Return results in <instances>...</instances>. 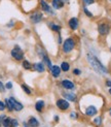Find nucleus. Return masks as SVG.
<instances>
[{"mask_svg": "<svg viewBox=\"0 0 111 127\" xmlns=\"http://www.w3.org/2000/svg\"><path fill=\"white\" fill-rule=\"evenodd\" d=\"M85 114L88 116H94V115H96V114H97V109L95 106H92V105L89 106L88 109L85 110Z\"/></svg>", "mask_w": 111, "mask_h": 127, "instance_id": "obj_13", "label": "nucleus"}, {"mask_svg": "<svg viewBox=\"0 0 111 127\" xmlns=\"http://www.w3.org/2000/svg\"><path fill=\"white\" fill-rule=\"evenodd\" d=\"M27 125H29V126H38L39 122H38V120H37L35 117H31L29 119V122L27 123Z\"/></svg>", "mask_w": 111, "mask_h": 127, "instance_id": "obj_16", "label": "nucleus"}, {"mask_svg": "<svg viewBox=\"0 0 111 127\" xmlns=\"http://www.w3.org/2000/svg\"><path fill=\"white\" fill-rule=\"evenodd\" d=\"M64 6V0H53V7L55 9H60Z\"/></svg>", "mask_w": 111, "mask_h": 127, "instance_id": "obj_9", "label": "nucleus"}, {"mask_svg": "<svg viewBox=\"0 0 111 127\" xmlns=\"http://www.w3.org/2000/svg\"><path fill=\"white\" fill-rule=\"evenodd\" d=\"M23 67L25 69H31V64H30V62L28 60H25L23 62Z\"/></svg>", "mask_w": 111, "mask_h": 127, "instance_id": "obj_20", "label": "nucleus"}, {"mask_svg": "<svg viewBox=\"0 0 111 127\" xmlns=\"http://www.w3.org/2000/svg\"><path fill=\"white\" fill-rule=\"evenodd\" d=\"M94 123L95 124H101V118H96L95 120H94Z\"/></svg>", "mask_w": 111, "mask_h": 127, "instance_id": "obj_31", "label": "nucleus"}, {"mask_svg": "<svg viewBox=\"0 0 111 127\" xmlns=\"http://www.w3.org/2000/svg\"><path fill=\"white\" fill-rule=\"evenodd\" d=\"M11 119H12V118H9V117H5V119L3 120L2 126H5V127L11 126Z\"/></svg>", "mask_w": 111, "mask_h": 127, "instance_id": "obj_17", "label": "nucleus"}, {"mask_svg": "<svg viewBox=\"0 0 111 127\" xmlns=\"http://www.w3.org/2000/svg\"><path fill=\"white\" fill-rule=\"evenodd\" d=\"M11 126H18V122L17 119H11Z\"/></svg>", "mask_w": 111, "mask_h": 127, "instance_id": "obj_26", "label": "nucleus"}, {"mask_svg": "<svg viewBox=\"0 0 111 127\" xmlns=\"http://www.w3.org/2000/svg\"><path fill=\"white\" fill-rule=\"evenodd\" d=\"M57 106L59 107L60 110L65 111V110H67L68 107H69V103H68V101H66L64 99H59L57 101Z\"/></svg>", "mask_w": 111, "mask_h": 127, "instance_id": "obj_6", "label": "nucleus"}, {"mask_svg": "<svg viewBox=\"0 0 111 127\" xmlns=\"http://www.w3.org/2000/svg\"><path fill=\"white\" fill-rule=\"evenodd\" d=\"M30 19H31V21H32L33 23L37 24V23H39V22L41 21V19H42V14H41V12H39V11H36V12H34V14L31 15Z\"/></svg>", "mask_w": 111, "mask_h": 127, "instance_id": "obj_5", "label": "nucleus"}, {"mask_svg": "<svg viewBox=\"0 0 111 127\" xmlns=\"http://www.w3.org/2000/svg\"><path fill=\"white\" fill-rule=\"evenodd\" d=\"M109 113H110V116H111V110H110V111H109Z\"/></svg>", "mask_w": 111, "mask_h": 127, "instance_id": "obj_36", "label": "nucleus"}, {"mask_svg": "<svg viewBox=\"0 0 111 127\" xmlns=\"http://www.w3.org/2000/svg\"><path fill=\"white\" fill-rule=\"evenodd\" d=\"M110 51H111V48H110Z\"/></svg>", "mask_w": 111, "mask_h": 127, "instance_id": "obj_38", "label": "nucleus"}, {"mask_svg": "<svg viewBox=\"0 0 111 127\" xmlns=\"http://www.w3.org/2000/svg\"><path fill=\"white\" fill-rule=\"evenodd\" d=\"M43 61H44V62L46 63V65H47L49 68H52V66H53V65H52V62H51V60H49L46 56L43 57Z\"/></svg>", "mask_w": 111, "mask_h": 127, "instance_id": "obj_21", "label": "nucleus"}, {"mask_svg": "<svg viewBox=\"0 0 111 127\" xmlns=\"http://www.w3.org/2000/svg\"><path fill=\"white\" fill-rule=\"evenodd\" d=\"M33 67H34L35 71H38V72H43L44 71V65H43V63H41V62L35 63Z\"/></svg>", "mask_w": 111, "mask_h": 127, "instance_id": "obj_11", "label": "nucleus"}, {"mask_svg": "<svg viewBox=\"0 0 111 127\" xmlns=\"http://www.w3.org/2000/svg\"><path fill=\"white\" fill-rule=\"evenodd\" d=\"M5 88H6V89H11V88H12V83H11V82H8V83H6Z\"/></svg>", "mask_w": 111, "mask_h": 127, "instance_id": "obj_29", "label": "nucleus"}, {"mask_svg": "<svg viewBox=\"0 0 111 127\" xmlns=\"http://www.w3.org/2000/svg\"><path fill=\"white\" fill-rule=\"evenodd\" d=\"M5 89H6V88H5V86L3 85V83H2V82H0V92L3 93V92L5 91Z\"/></svg>", "mask_w": 111, "mask_h": 127, "instance_id": "obj_28", "label": "nucleus"}, {"mask_svg": "<svg viewBox=\"0 0 111 127\" xmlns=\"http://www.w3.org/2000/svg\"><path fill=\"white\" fill-rule=\"evenodd\" d=\"M65 96L67 99H69L71 101H74L75 100V95L74 94H71V93H65Z\"/></svg>", "mask_w": 111, "mask_h": 127, "instance_id": "obj_19", "label": "nucleus"}, {"mask_svg": "<svg viewBox=\"0 0 111 127\" xmlns=\"http://www.w3.org/2000/svg\"><path fill=\"white\" fill-rule=\"evenodd\" d=\"M8 100H9V102H10V104L12 106V110H14V111L20 112V111H22L24 109V105L21 102H18V100H16V98L10 97V98H8Z\"/></svg>", "mask_w": 111, "mask_h": 127, "instance_id": "obj_4", "label": "nucleus"}, {"mask_svg": "<svg viewBox=\"0 0 111 127\" xmlns=\"http://www.w3.org/2000/svg\"><path fill=\"white\" fill-rule=\"evenodd\" d=\"M10 54H11L12 58L16 59V60H18V61H20V60H22V59L24 58V52H23L22 49L18 47V46H16L14 49H12L11 52H10Z\"/></svg>", "mask_w": 111, "mask_h": 127, "instance_id": "obj_2", "label": "nucleus"}, {"mask_svg": "<svg viewBox=\"0 0 111 127\" xmlns=\"http://www.w3.org/2000/svg\"><path fill=\"white\" fill-rule=\"evenodd\" d=\"M40 4H41V8L43 11H46V12H51L52 14V9L49 7V5L44 1V0H41L40 1Z\"/></svg>", "mask_w": 111, "mask_h": 127, "instance_id": "obj_14", "label": "nucleus"}, {"mask_svg": "<svg viewBox=\"0 0 111 127\" xmlns=\"http://www.w3.org/2000/svg\"><path fill=\"white\" fill-rule=\"evenodd\" d=\"M43 107H44V101L43 100H38L37 101L36 104H35V110L37 112H41Z\"/></svg>", "mask_w": 111, "mask_h": 127, "instance_id": "obj_15", "label": "nucleus"}, {"mask_svg": "<svg viewBox=\"0 0 111 127\" xmlns=\"http://www.w3.org/2000/svg\"><path fill=\"white\" fill-rule=\"evenodd\" d=\"M84 12H85V15H86V16H89V17H92V15L91 14V11H89L86 7H84Z\"/></svg>", "mask_w": 111, "mask_h": 127, "instance_id": "obj_32", "label": "nucleus"}, {"mask_svg": "<svg viewBox=\"0 0 111 127\" xmlns=\"http://www.w3.org/2000/svg\"><path fill=\"white\" fill-rule=\"evenodd\" d=\"M98 30H99V33H100V34L106 35V34H108L110 28H109V26L107 24H101V25H99Z\"/></svg>", "mask_w": 111, "mask_h": 127, "instance_id": "obj_7", "label": "nucleus"}, {"mask_svg": "<svg viewBox=\"0 0 111 127\" xmlns=\"http://www.w3.org/2000/svg\"><path fill=\"white\" fill-rule=\"evenodd\" d=\"M88 60H89V62H90L91 66L94 68L97 72H99V73H103V74L108 72V71H107V69H106V67H104V65L102 64V63L99 61L95 56H92V54H88Z\"/></svg>", "mask_w": 111, "mask_h": 127, "instance_id": "obj_1", "label": "nucleus"}, {"mask_svg": "<svg viewBox=\"0 0 111 127\" xmlns=\"http://www.w3.org/2000/svg\"><path fill=\"white\" fill-rule=\"evenodd\" d=\"M74 47H75V43H74V40L72 38H67L63 43V50L65 53L71 52L74 49Z\"/></svg>", "mask_w": 111, "mask_h": 127, "instance_id": "obj_3", "label": "nucleus"}, {"mask_svg": "<svg viewBox=\"0 0 111 127\" xmlns=\"http://www.w3.org/2000/svg\"><path fill=\"white\" fill-rule=\"evenodd\" d=\"M51 28H52V30H54V31H60V30H61V27L58 26V25H55V24H52V25H51Z\"/></svg>", "mask_w": 111, "mask_h": 127, "instance_id": "obj_24", "label": "nucleus"}, {"mask_svg": "<svg viewBox=\"0 0 111 127\" xmlns=\"http://www.w3.org/2000/svg\"><path fill=\"white\" fill-rule=\"evenodd\" d=\"M83 3L84 5H90L94 3V0H83Z\"/></svg>", "mask_w": 111, "mask_h": 127, "instance_id": "obj_27", "label": "nucleus"}, {"mask_svg": "<svg viewBox=\"0 0 111 127\" xmlns=\"http://www.w3.org/2000/svg\"><path fill=\"white\" fill-rule=\"evenodd\" d=\"M5 107H6V105H5V102H3V101H1V100H0V112L4 111V110H5Z\"/></svg>", "mask_w": 111, "mask_h": 127, "instance_id": "obj_25", "label": "nucleus"}, {"mask_svg": "<svg viewBox=\"0 0 111 127\" xmlns=\"http://www.w3.org/2000/svg\"><path fill=\"white\" fill-rule=\"evenodd\" d=\"M69 68H70V66H69V64H68L67 62H63L61 64V69L63 71H68V70H69Z\"/></svg>", "mask_w": 111, "mask_h": 127, "instance_id": "obj_18", "label": "nucleus"}, {"mask_svg": "<svg viewBox=\"0 0 111 127\" xmlns=\"http://www.w3.org/2000/svg\"><path fill=\"white\" fill-rule=\"evenodd\" d=\"M73 73H74V74H76V75H78V74L81 73V71H80V69L75 68V69H74V71H73Z\"/></svg>", "mask_w": 111, "mask_h": 127, "instance_id": "obj_30", "label": "nucleus"}, {"mask_svg": "<svg viewBox=\"0 0 111 127\" xmlns=\"http://www.w3.org/2000/svg\"><path fill=\"white\" fill-rule=\"evenodd\" d=\"M110 1H111V0H110Z\"/></svg>", "mask_w": 111, "mask_h": 127, "instance_id": "obj_39", "label": "nucleus"}, {"mask_svg": "<svg viewBox=\"0 0 111 127\" xmlns=\"http://www.w3.org/2000/svg\"><path fill=\"white\" fill-rule=\"evenodd\" d=\"M69 26L72 30H76L77 29V26H78V20L76 18H72L70 19V21H69Z\"/></svg>", "mask_w": 111, "mask_h": 127, "instance_id": "obj_10", "label": "nucleus"}, {"mask_svg": "<svg viewBox=\"0 0 111 127\" xmlns=\"http://www.w3.org/2000/svg\"><path fill=\"white\" fill-rule=\"evenodd\" d=\"M4 102H5L6 107L8 109V111H10V112H11V111H14V110H12V106H11V104H10V102H9V100H8V99H5Z\"/></svg>", "mask_w": 111, "mask_h": 127, "instance_id": "obj_23", "label": "nucleus"}, {"mask_svg": "<svg viewBox=\"0 0 111 127\" xmlns=\"http://www.w3.org/2000/svg\"><path fill=\"white\" fill-rule=\"evenodd\" d=\"M51 70H52V74H53V77L55 78H57L60 75V72H61V68L57 65H55V66H52L51 68Z\"/></svg>", "mask_w": 111, "mask_h": 127, "instance_id": "obj_12", "label": "nucleus"}, {"mask_svg": "<svg viewBox=\"0 0 111 127\" xmlns=\"http://www.w3.org/2000/svg\"><path fill=\"white\" fill-rule=\"evenodd\" d=\"M22 89H23V90H24L25 92H26L27 94H31V90H30V88H29L27 85L23 84V85H22Z\"/></svg>", "mask_w": 111, "mask_h": 127, "instance_id": "obj_22", "label": "nucleus"}, {"mask_svg": "<svg viewBox=\"0 0 111 127\" xmlns=\"http://www.w3.org/2000/svg\"><path fill=\"white\" fill-rule=\"evenodd\" d=\"M109 93H110V94H111V88H110V89H109Z\"/></svg>", "mask_w": 111, "mask_h": 127, "instance_id": "obj_35", "label": "nucleus"}, {"mask_svg": "<svg viewBox=\"0 0 111 127\" xmlns=\"http://www.w3.org/2000/svg\"><path fill=\"white\" fill-rule=\"evenodd\" d=\"M5 117H6V116H4V115H0V125H2L3 120L5 119Z\"/></svg>", "mask_w": 111, "mask_h": 127, "instance_id": "obj_33", "label": "nucleus"}, {"mask_svg": "<svg viewBox=\"0 0 111 127\" xmlns=\"http://www.w3.org/2000/svg\"><path fill=\"white\" fill-rule=\"evenodd\" d=\"M62 86H63L65 89H68V90H73V89H75V86L72 82L68 81V80H64L62 82Z\"/></svg>", "mask_w": 111, "mask_h": 127, "instance_id": "obj_8", "label": "nucleus"}, {"mask_svg": "<svg viewBox=\"0 0 111 127\" xmlns=\"http://www.w3.org/2000/svg\"><path fill=\"white\" fill-rule=\"evenodd\" d=\"M106 84H107V86H110V87H111V81H108Z\"/></svg>", "mask_w": 111, "mask_h": 127, "instance_id": "obj_34", "label": "nucleus"}, {"mask_svg": "<svg viewBox=\"0 0 111 127\" xmlns=\"http://www.w3.org/2000/svg\"><path fill=\"white\" fill-rule=\"evenodd\" d=\"M66 1H67V2H68V1H69V0H66Z\"/></svg>", "mask_w": 111, "mask_h": 127, "instance_id": "obj_37", "label": "nucleus"}]
</instances>
